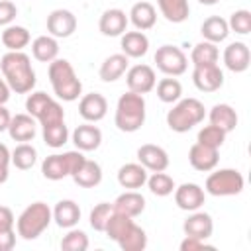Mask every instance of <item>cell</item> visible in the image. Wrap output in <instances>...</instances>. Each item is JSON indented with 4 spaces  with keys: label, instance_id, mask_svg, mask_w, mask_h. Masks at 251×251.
I'll return each mask as SVG.
<instances>
[{
    "label": "cell",
    "instance_id": "3957f363",
    "mask_svg": "<svg viewBox=\"0 0 251 251\" xmlns=\"http://www.w3.org/2000/svg\"><path fill=\"white\" fill-rule=\"evenodd\" d=\"M114 124L120 131L133 133L145 124V98L143 94L127 90L126 94L120 96L116 104V116Z\"/></svg>",
    "mask_w": 251,
    "mask_h": 251
},
{
    "label": "cell",
    "instance_id": "db71d44e",
    "mask_svg": "<svg viewBox=\"0 0 251 251\" xmlns=\"http://www.w3.org/2000/svg\"><path fill=\"white\" fill-rule=\"evenodd\" d=\"M200 4H204V6H214V4H218L220 0H198Z\"/></svg>",
    "mask_w": 251,
    "mask_h": 251
},
{
    "label": "cell",
    "instance_id": "30bf717a",
    "mask_svg": "<svg viewBox=\"0 0 251 251\" xmlns=\"http://www.w3.org/2000/svg\"><path fill=\"white\" fill-rule=\"evenodd\" d=\"M47 31L55 39L71 37L76 31V16L71 10L57 8L47 16Z\"/></svg>",
    "mask_w": 251,
    "mask_h": 251
},
{
    "label": "cell",
    "instance_id": "bcb514c9",
    "mask_svg": "<svg viewBox=\"0 0 251 251\" xmlns=\"http://www.w3.org/2000/svg\"><path fill=\"white\" fill-rule=\"evenodd\" d=\"M18 16V8L10 0H0V25H10Z\"/></svg>",
    "mask_w": 251,
    "mask_h": 251
},
{
    "label": "cell",
    "instance_id": "7dc6e473",
    "mask_svg": "<svg viewBox=\"0 0 251 251\" xmlns=\"http://www.w3.org/2000/svg\"><path fill=\"white\" fill-rule=\"evenodd\" d=\"M10 163H12V159H10V149H8L4 143H0V184H4V182L8 180Z\"/></svg>",
    "mask_w": 251,
    "mask_h": 251
},
{
    "label": "cell",
    "instance_id": "60d3db41",
    "mask_svg": "<svg viewBox=\"0 0 251 251\" xmlns=\"http://www.w3.org/2000/svg\"><path fill=\"white\" fill-rule=\"evenodd\" d=\"M39 124H41V127H45V126H53V124H61V122H65V110H63V106L57 102V100H49L47 102V106L41 110V114L35 118Z\"/></svg>",
    "mask_w": 251,
    "mask_h": 251
},
{
    "label": "cell",
    "instance_id": "6da1fadb",
    "mask_svg": "<svg viewBox=\"0 0 251 251\" xmlns=\"http://www.w3.org/2000/svg\"><path fill=\"white\" fill-rule=\"evenodd\" d=\"M0 69L10 90L16 94H27L35 86V71L29 57L24 51H8L0 59Z\"/></svg>",
    "mask_w": 251,
    "mask_h": 251
},
{
    "label": "cell",
    "instance_id": "d4e9b609",
    "mask_svg": "<svg viewBox=\"0 0 251 251\" xmlns=\"http://www.w3.org/2000/svg\"><path fill=\"white\" fill-rule=\"evenodd\" d=\"M127 16H129L127 20L139 31L151 29L155 25V22H157V10H155V6L151 2H137V4H133Z\"/></svg>",
    "mask_w": 251,
    "mask_h": 251
},
{
    "label": "cell",
    "instance_id": "ffe728a7",
    "mask_svg": "<svg viewBox=\"0 0 251 251\" xmlns=\"http://www.w3.org/2000/svg\"><path fill=\"white\" fill-rule=\"evenodd\" d=\"M120 47L127 59H139L149 51V39L139 29L137 31H124L122 39H120Z\"/></svg>",
    "mask_w": 251,
    "mask_h": 251
},
{
    "label": "cell",
    "instance_id": "83f0119b",
    "mask_svg": "<svg viewBox=\"0 0 251 251\" xmlns=\"http://www.w3.org/2000/svg\"><path fill=\"white\" fill-rule=\"evenodd\" d=\"M208 120H210V124L222 127L226 133H229V131H233L237 127V112L229 104H216V106H212V110L208 114Z\"/></svg>",
    "mask_w": 251,
    "mask_h": 251
},
{
    "label": "cell",
    "instance_id": "4fadbf2b",
    "mask_svg": "<svg viewBox=\"0 0 251 251\" xmlns=\"http://www.w3.org/2000/svg\"><path fill=\"white\" fill-rule=\"evenodd\" d=\"M137 161L147 171L159 173V171H165L169 167V153L155 143H143L137 149Z\"/></svg>",
    "mask_w": 251,
    "mask_h": 251
},
{
    "label": "cell",
    "instance_id": "4316f807",
    "mask_svg": "<svg viewBox=\"0 0 251 251\" xmlns=\"http://www.w3.org/2000/svg\"><path fill=\"white\" fill-rule=\"evenodd\" d=\"M127 67H129V59L124 53H114V55L104 59V63L100 65L98 75L104 82H114L127 71Z\"/></svg>",
    "mask_w": 251,
    "mask_h": 251
},
{
    "label": "cell",
    "instance_id": "603a6c76",
    "mask_svg": "<svg viewBox=\"0 0 251 251\" xmlns=\"http://www.w3.org/2000/svg\"><path fill=\"white\" fill-rule=\"evenodd\" d=\"M114 210L120 214H126L129 218H137L143 210H145V198L143 194H139L137 190H126L122 192L114 202H112Z\"/></svg>",
    "mask_w": 251,
    "mask_h": 251
},
{
    "label": "cell",
    "instance_id": "74e56055",
    "mask_svg": "<svg viewBox=\"0 0 251 251\" xmlns=\"http://www.w3.org/2000/svg\"><path fill=\"white\" fill-rule=\"evenodd\" d=\"M41 129H43V141H45L47 147L59 149V147H63L69 141V129H67L65 122L53 124V126H45Z\"/></svg>",
    "mask_w": 251,
    "mask_h": 251
},
{
    "label": "cell",
    "instance_id": "44dd1931",
    "mask_svg": "<svg viewBox=\"0 0 251 251\" xmlns=\"http://www.w3.org/2000/svg\"><path fill=\"white\" fill-rule=\"evenodd\" d=\"M118 182L122 188L137 190L147 182V169L141 163H126L118 171Z\"/></svg>",
    "mask_w": 251,
    "mask_h": 251
},
{
    "label": "cell",
    "instance_id": "7a4b0ae2",
    "mask_svg": "<svg viewBox=\"0 0 251 251\" xmlns=\"http://www.w3.org/2000/svg\"><path fill=\"white\" fill-rule=\"evenodd\" d=\"M49 82L53 92L63 102H75L82 94V82L76 76L73 65L67 59H55L49 63Z\"/></svg>",
    "mask_w": 251,
    "mask_h": 251
},
{
    "label": "cell",
    "instance_id": "9a60e30c",
    "mask_svg": "<svg viewBox=\"0 0 251 251\" xmlns=\"http://www.w3.org/2000/svg\"><path fill=\"white\" fill-rule=\"evenodd\" d=\"M224 65L231 73H243L251 65V51L243 41H233L224 49Z\"/></svg>",
    "mask_w": 251,
    "mask_h": 251
},
{
    "label": "cell",
    "instance_id": "1f68e13d",
    "mask_svg": "<svg viewBox=\"0 0 251 251\" xmlns=\"http://www.w3.org/2000/svg\"><path fill=\"white\" fill-rule=\"evenodd\" d=\"M157 6L171 24H182L190 14L188 0H157Z\"/></svg>",
    "mask_w": 251,
    "mask_h": 251
},
{
    "label": "cell",
    "instance_id": "c3c4849f",
    "mask_svg": "<svg viewBox=\"0 0 251 251\" xmlns=\"http://www.w3.org/2000/svg\"><path fill=\"white\" fill-rule=\"evenodd\" d=\"M200 249H212V245H208L204 239L190 235H184V239L180 241V251H200Z\"/></svg>",
    "mask_w": 251,
    "mask_h": 251
},
{
    "label": "cell",
    "instance_id": "681fc988",
    "mask_svg": "<svg viewBox=\"0 0 251 251\" xmlns=\"http://www.w3.org/2000/svg\"><path fill=\"white\" fill-rule=\"evenodd\" d=\"M14 226H16L14 212L8 206H0V231L2 229H14Z\"/></svg>",
    "mask_w": 251,
    "mask_h": 251
},
{
    "label": "cell",
    "instance_id": "f6af8a7d",
    "mask_svg": "<svg viewBox=\"0 0 251 251\" xmlns=\"http://www.w3.org/2000/svg\"><path fill=\"white\" fill-rule=\"evenodd\" d=\"M49 100H51V96H49L47 92H41V90L31 92V94L27 96V100H25V110H27V114L33 116V118H37V116L41 114V110L47 106Z\"/></svg>",
    "mask_w": 251,
    "mask_h": 251
},
{
    "label": "cell",
    "instance_id": "d6a6232c",
    "mask_svg": "<svg viewBox=\"0 0 251 251\" xmlns=\"http://www.w3.org/2000/svg\"><path fill=\"white\" fill-rule=\"evenodd\" d=\"M218 59H220V51H218L216 43L206 41V39L196 43L190 51V61H192L194 67H198V65H216Z\"/></svg>",
    "mask_w": 251,
    "mask_h": 251
},
{
    "label": "cell",
    "instance_id": "7bdbcfd3",
    "mask_svg": "<svg viewBox=\"0 0 251 251\" xmlns=\"http://www.w3.org/2000/svg\"><path fill=\"white\" fill-rule=\"evenodd\" d=\"M61 249L63 251H86L88 249V235L80 229H73L61 239Z\"/></svg>",
    "mask_w": 251,
    "mask_h": 251
},
{
    "label": "cell",
    "instance_id": "f546056e",
    "mask_svg": "<svg viewBox=\"0 0 251 251\" xmlns=\"http://www.w3.org/2000/svg\"><path fill=\"white\" fill-rule=\"evenodd\" d=\"M31 55L41 63H51L59 55V43L53 35H39L31 43Z\"/></svg>",
    "mask_w": 251,
    "mask_h": 251
},
{
    "label": "cell",
    "instance_id": "f35d334b",
    "mask_svg": "<svg viewBox=\"0 0 251 251\" xmlns=\"http://www.w3.org/2000/svg\"><path fill=\"white\" fill-rule=\"evenodd\" d=\"M147 186H149L151 194L163 198V196L173 194V190H175V180H173L165 171H159V173H153L151 176H147Z\"/></svg>",
    "mask_w": 251,
    "mask_h": 251
},
{
    "label": "cell",
    "instance_id": "d6986e66",
    "mask_svg": "<svg viewBox=\"0 0 251 251\" xmlns=\"http://www.w3.org/2000/svg\"><path fill=\"white\" fill-rule=\"evenodd\" d=\"M37 120L29 114H16L12 116L10 120V126H8V133L14 141H20V143H27L35 137V129H37Z\"/></svg>",
    "mask_w": 251,
    "mask_h": 251
},
{
    "label": "cell",
    "instance_id": "e0dca14e",
    "mask_svg": "<svg viewBox=\"0 0 251 251\" xmlns=\"http://www.w3.org/2000/svg\"><path fill=\"white\" fill-rule=\"evenodd\" d=\"M108 112V100L98 94V92H90L84 94L78 102V114L82 116V120L86 122H100Z\"/></svg>",
    "mask_w": 251,
    "mask_h": 251
},
{
    "label": "cell",
    "instance_id": "d590c367",
    "mask_svg": "<svg viewBox=\"0 0 251 251\" xmlns=\"http://www.w3.org/2000/svg\"><path fill=\"white\" fill-rule=\"evenodd\" d=\"M135 222H133V218H129V216H126V214H120V212H112V216H110V220H108V224H106V227H104V233L108 235V239H112V241H118L131 226H133Z\"/></svg>",
    "mask_w": 251,
    "mask_h": 251
},
{
    "label": "cell",
    "instance_id": "f907efd6",
    "mask_svg": "<svg viewBox=\"0 0 251 251\" xmlns=\"http://www.w3.org/2000/svg\"><path fill=\"white\" fill-rule=\"evenodd\" d=\"M14 245H16V231L2 229L0 231V251H12Z\"/></svg>",
    "mask_w": 251,
    "mask_h": 251
},
{
    "label": "cell",
    "instance_id": "277c9868",
    "mask_svg": "<svg viewBox=\"0 0 251 251\" xmlns=\"http://www.w3.org/2000/svg\"><path fill=\"white\" fill-rule=\"evenodd\" d=\"M204 116L206 108L198 98H182L176 100L175 106L167 112V126L176 133H184L198 126Z\"/></svg>",
    "mask_w": 251,
    "mask_h": 251
},
{
    "label": "cell",
    "instance_id": "7c38bea8",
    "mask_svg": "<svg viewBox=\"0 0 251 251\" xmlns=\"http://www.w3.org/2000/svg\"><path fill=\"white\" fill-rule=\"evenodd\" d=\"M175 204L184 210V212H194V210H200L202 204H204V188L196 182H184L180 186H175Z\"/></svg>",
    "mask_w": 251,
    "mask_h": 251
},
{
    "label": "cell",
    "instance_id": "52a82bcc",
    "mask_svg": "<svg viewBox=\"0 0 251 251\" xmlns=\"http://www.w3.org/2000/svg\"><path fill=\"white\" fill-rule=\"evenodd\" d=\"M245 178L235 169H220L208 175L204 190L212 196H235L243 190Z\"/></svg>",
    "mask_w": 251,
    "mask_h": 251
},
{
    "label": "cell",
    "instance_id": "e575fe53",
    "mask_svg": "<svg viewBox=\"0 0 251 251\" xmlns=\"http://www.w3.org/2000/svg\"><path fill=\"white\" fill-rule=\"evenodd\" d=\"M10 159H12V165L20 171H27L35 165L37 161V149L29 143H20L16 145V149L10 153Z\"/></svg>",
    "mask_w": 251,
    "mask_h": 251
},
{
    "label": "cell",
    "instance_id": "8fae6325",
    "mask_svg": "<svg viewBox=\"0 0 251 251\" xmlns=\"http://www.w3.org/2000/svg\"><path fill=\"white\" fill-rule=\"evenodd\" d=\"M192 82L202 92H216L224 86V73L216 65H198L192 71Z\"/></svg>",
    "mask_w": 251,
    "mask_h": 251
},
{
    "label": "cell",
    "instance_id": "5b68a950",
    "mask_svg": "<svg viewBox=\"0 0 251 251\" xmlns=\"http://www.w3.org/2000/svg\"><path fill=\"white\" fill-rule=\"evenodd\" d=\"M53 212L45 202H33L29 204L16 220V231L22 239H37L51 224Z\"/></svg>",
    "mask_w": 251,
    "mask_h": 251
},
{
    "label": "cell",
    "instance_id": "ac0fdd59",
    "mask_svg": "<svg viewBox=\"0 0 251 251\" xmlns=\"http://www.w3.org/2000/svg\"><path fill=\"white\" fill-rule=\"evenodd\" d=\"M127 16L124 10L120 8H110L106 12H102L100 16V22H98V29L102 31V35L106 37H118L126 31L127 27Z\"/></svg>",
    "mask_w": 251,
    "mask_h": 251
},
{
    "label": "cell",
    "instance_id": "8992f818",
    "mask_svg": "<svg viewBox=\"0 0 251 251\" xmlns=\"http://www.w3.org/2000/svg\"><path fill=\"white\" fill-rule=\"evenodd\" d=\"M86 157L82 151H67V153H53L43 159L41 173L47 180H61L65 176H73V173L82 165Z\"/></svg>",
    "mask_w": 251,
    "mask_h": 251
},
{
    "label": "cell",
    "instance_id": "f5cc1de1",
    "mask_svg": "<svg viewBox=\"0 0 251 251\" xmlns=\"http://www.w3.org/2000/svg\"><path fill=\"white\" fill-rule=\"evenodd\" d=\"M10 86H8V82L4 80V78H0V104H6L8 102V98H10Z\"/></svg>",
    "mask_w": 251,
    "mask_h": 251
},
{
    "label": "cell",
    "instance_id": "7402d4cb",
    "mask_svg": "<svg viewBox=\"0 0 251 251\" xmlns=\"http://www.w3.org/2000/svg\"><path fill=\"white\" fill-rule=\"evenodd\" d=\"M73 143L78 151H94L102 143V131L92 124L76 126V129L73 131Z\"/></svg>",
    "mask_w": 251,
    "mask_h": 251
},
{
    "label": "cell",
    "instance_id": "4dcf8cb0",
    "mask_svg": "<svg viewBox=\"0 0 251 251\" xmlns=\"http://www.w3.org/2000/svg\"><path fill=\"white\" fill-rule=\"evenodd\" d=\"M31 41L29 31L24 25H6L2 31V45L8 51H22Z\"/></svg>",
    "mask_w": 251,
    "mask_h": 251
},
{
    "label": "cell",
    "instance_id": "ab89813d",
    "mask_svg": "<svg viewBox=\"0 0 251 251\" xmlns=\"http://www.w3.org/2000/svg\"><path fill=\"white\" fill-rule=\"evenodd\" d=\"M226 135H227V133H226L222 127H218V126H214V124H210V126H204V127L198 131L196 141H198V143H202V145H208V147L220 149V147L224 145V141H226Z\"/></svg>",
    "mask_w": 251,
    "mask_h": 251
},
{
    "label": "cell",
    "instance_id": "9c48e42d",
    "mask_svg": "<svg viewBox=\"0 0 251 251\" xmlns=\"http://www.w3.org/2000/svg\"><path fill=\"white\" fill-rule=\"evenodd\" d=\"M126 82H127V88L131 92L147 94V92H151L155 88L157 76H155L153 67L141 63V65H133L131 69L126 71Z\"/></svg>",
    "mask_w": 251,
    "mask_h": 251
},
{
    "label": "cell",
    "instance_id": "816d5d0a",
    "mask_svg": "<svg viewBox=\"0 0 251 251\" xmlns=\"http://www.w3.org/2000/svg\"><path fill=\"white\" fill-rule=\"evenodd\" d=\"M10 120H12L10 112L6 110V106H4V104H0V131H6V129H8Z\"/></svg>",
    "mask_w": 251,
    "mask_h": 251
},
{
    "label": "cell",
    "instance_id": "8d00e7d4",
    "mask_svg": "<svg viewBox=\"0 0 251 251\" xmlns=\"http://www.w3.org/2000/svg\"><path fill=\"white\" fill-rule=\"evenodd\" d=\"M180 94H182V84L176 78L167 76V78H161L157 82V96L161 102L173 104V102L180 100Z\"/></svg>",
    "mask_w": 251,
    "mask_h": 251
},
{
    "label": "cell",
    "instance_id": "836d02e7",
    "mask_svg": "<svg viewBox=\"0 0 251 251\" xmlns=\"http://www.w3.org/2000/svg\"><path fill=\"white\" fill-rule=\"evenodd\" d=\"M116 243L120 245L122 251H143L147 247V233L143 227L133 224Z\"/></svg>",
    "mask_w": 251,
    "mask_h": 251
},
{
    "label": "cell",
    "instance_id": "5bb4252c",
    "mask_svg": "<svg viewBox=\"0 0 251 251\" xmlns=\"http://www.w3.org/2000/svg\"><path fill=\"white\" fill-rule=\"evenodd\" d=\"M218 161H220V153L214 147H208V145H202V143L196 141L188 149V163L196 171H202V173L214 171L216 165H218Z\"/></svg>",
    "mask_w": 251,
    "mask_h": 251
},
{
    "label": "cell",
    "instance_id": "484cf974",
    "mask_svg": "<svg viewBox=\"0 0 251 251\" xmlns=\"http://www.w3.org/2000/svg\"><path fill=\"white\" fill-rule=\"evenodd\" d=\"M73 180L82 188H94L102 182V169L96 161L84 159L82 165L73 173Z\"/></svg>",
    "mask_w": 251,
    "mask_h": 251
},
{
    "label": "cell",
    "instance_id": "cb8c5ba5",
    "mask_svg": "<svg viewBox=\"0 0 251 251\" xmlns=\"http://www.w3.org/2000/svg\"><path fill=\"white\" fill-rule=\"evenodd\" d=\"M51 212H53L55 224L59 227H65V229L75 227L80 220V208L75 200H59Z\"/></svg>",
    "mask_w": 251,
    "mask_h": 251
},
{
    "label": "cell",
    "instance_id": "ee69618b",
    "mask_svg": "<svg viewBox=\"0 0 251 251\" xmlns=\"http://www.w3.org/2000/svg\"><path fill=\"white\" fill-rule=\"evenodd\" d=\"M229 31H235L239 35H247L251 31V12L249 10H235L227 20Z\"/></svg>",
    "mask_w": 251,
    "mask_h": 251
},
{
    "label": "cell",
    "instance_id": "f1b7e54d",
    "mask_svg": "<svg viewBox=\"0 0 251 251\" xmlns=\"http://www.w3.org/2000/svg\"><path fill=\"white\" fill-rule=\"evenodd\" d=\"M200 33L206 41L212 43H222L227 35H229V27H227V20L220 18V16H210L202 22L200 25Z\"/></svg>",
    "mask_w": 251,
    "mask_h": 251
},
{
    "label": "cell",
    "instance_id": "ba28073f",
    "mask_svg": "<svg viewBox=\"0 0 251 251\" xmlns=\"http://www.w3.org/2000/svg\"><path fill=\"white\" fill-rule=\"evenodd\" d=\"M153 61H155L157 69L161 73H165L167 76H180L186 73V67H188V59H186L184 51L176 45H161L155 51Z\"/></svg>",
    "mask_w": 251,
    "mask_h": 251
},
{
    "label": "cell",
    "instance_id": "2e32d148",
    "mask_svg": "<svg viewBox=\"0 0 251 251\" xmlns=\"http://www.w3.org/2000/svg\"><path fill=\"white\" fill-rule=\"evenodd\" d=\"M182 231L184 235H190V237H198V239H208L212 237L214 233V220L210 214L206 212H198L194 210L182 224Z\"/></svg>",
    "mask_w": 251,
    "mask_h": 251
},
{
    "label": "cell",
    "instance_id": "b9f144b4",
    "mask_svg": "<svg viewBox=\"0 0 251 251\" xmlns=\"http://www.w3.org/2000/svg\"><path fill=\"white\" fill-rule=\"evenodd\" d=\"M112 212H114V206H112L110 202H100V204H96V206L90 210V218H88L90 227H92L94 231H104V227H106V224H108Z\"/></svg>",
    "mask_w": 251,
    "mask_h": 251
}]
</instances>
